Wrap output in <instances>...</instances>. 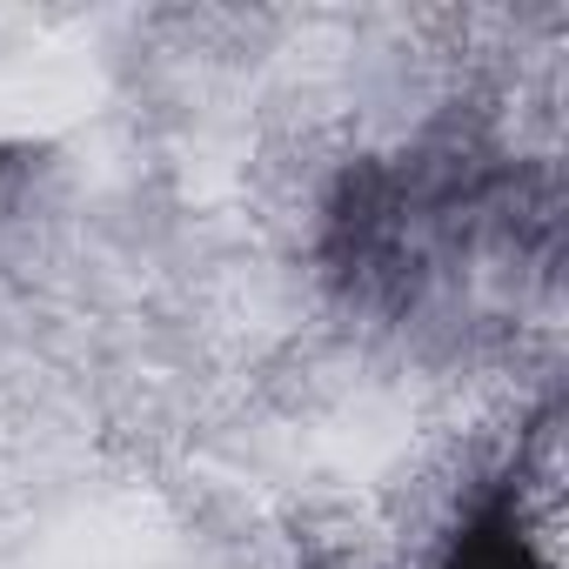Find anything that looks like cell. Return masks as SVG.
Listing matches in <instances>:
<instances>
[{
  "label": "cell",
  "instance_id": "1",
  "mask_svg": "<svg viewBox=\"0 0 569 569\" xmlns=\"http://www.w3.org/2000/svg\"><path fill=\"white\" fill-rule=\"evenodd\" d=\"M449 569H542V562H536V549L522 542L516 509H509V502H489V509L462 529V542L449 549Z\"/></svg>",
  "mask_w": 569,
  "mask_h": 569
}]
</instances>
